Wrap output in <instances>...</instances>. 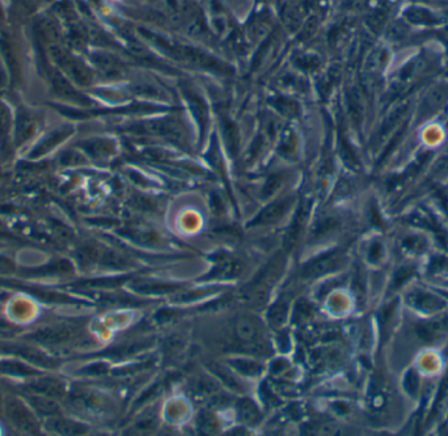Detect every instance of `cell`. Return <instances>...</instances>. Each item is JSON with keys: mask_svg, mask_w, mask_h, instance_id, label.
<instances>
[{"mask_svg": "<svg viewBox=\"0 0 448 436\" xmlns=\"http://www.w3.org/2000/svg\"><path fill=\"white\" fill-rule=\"evenodd\" d=\"M241 271V264L228 254H219L215 258V266L208 278H229L238 275Z\"/></svg>", "mask_w": 448, "mask_h": 436, "instance_id": "8992f818", "label": "cell"}, {"mask_svg": "<svg viewBox=\"0 0 448 436\" xmlns=\"http://www.w3.org/2000/svg\"><path fill=\"white\" fill-rule=\"evenodd\" d=\"M53 58L58 62V65L62 67L71 79L80 85H88L92 82V75L89 70L85 67L83 63L74 59L72 56H67L60 49H53Z\"/></svg>", "mask_w": 448, "mask_h": 436, "instance_id": "7a4b0ae2", "label": "cell"}, {"mask_svg": "<svg viewBox=\"0 0 448 436\" xmlns=\"http://www.w3.org/2000/svg\"><path fill=\"white\" fill-rule=\"evenodd\" d=\"M8 128H10V113L3 104H0V137H1V139L5 138Z\"/></svg>", "mask_w": 448, "mask_h": 436, "instance_id": "d6986e66", "label": "cell"}, {"mask_svg": "<svg viewBox=\"0 0 448 436\" xmlns=\"http://www.w3.org/2000/svg\"><path fill=\"white\" fill-rule=\"evenodd\" d=\"M93 62L98 70L101 71L107 78L115 79V78H121L125 73L124 66L114 56L108 54H96L93 56Z\"/></svg>", "mask_w": 448, "mask_h": 436, "instance_id": "9c48e42d", "label": "cell"}, {"mask_svg": "<svg viewBox=\"0 0 448 436\" xmlns=\"http://www.w3.org/2000/svg\"><path fill=\"white\" fill-rule=\"evenodd\" d=\"M3 85V73H1V71H0V87Z\"/></svg>", "mask_w": 448, "mask_h": 436, "instance_id": "484cf974", "label": "cell"}, {"mask_svg": "<svg viewBox=\"0 0 448 436\" xmlns=\"http://www.w3.org/2000/svg\"><path fill=\"white\" fill-rule=\"evenodd\" d=\"M189 99H190V102H192V108L194 109V113H196L197 118L201 121L202 125H206V122H208V112H206L205 104L202 102V100L197 97V96L189 95Z\"/></svg>", "mask_w": 448, "mask_h": 436, "instance_id": "2e32d148", "label": "cell"}, {"mask_svg": "<svg viewBox=\"0 0 448 436\" xmlns=\"http://www.w3.org/2000/svg\"><path fill=\"white\" fill-rule=\"evenodd\" d=\"M412 273H410V268H401L399 273H397V275H396V281H394V284L396 286H400V284H403V282L405 281L406 278H409V275H410Z\"/></svg>", "mask_w": 448, "mask_h": 436, "instance_id": "d4e9b609", "label": "cell"}, {"mask_svg": "<svg viewBox=\"0 0 448 436\" xmlns=\"http://www.w3.org/2000/svg\"><path fill=\"white\" fill-rule=\"evenodd\" d=\"M277 108L280 109V112L284 113V114H289V115H294L298 113V106L296 104L290 101V100H280L277 101Z\"/></svg>", "mask_w": 448, "mask_h": 436, "instance_id": "7402d4cb", "label": "cell"}, {"mask_svg": "<svg viewBox=\"0 0 448 436\" xmlns=\"http://www.w3.org/2000/svg\"><path fill=\"white\" fill-rule=\"evenodd\" d=\"M293 203H294V198L291 197L283 198L277 202H273L271 205L267 206V209H264L262 211L260 212V215L254 219L252 225H270V223L280 220V218L284 215V212L291 207Z\"/></svg>", "mask_w": 448, "mask_h": 436, "instance_id": "5b68a950", "label": "cell"}, {"mask_svg": "<svg viewBox=\"0 0 448 436\" xmlns=\"http://www.w3.org/2000/svg\"><path fill=\"white\" fill-rule=\"evenodd\" d=\"M295 138L293 135H286L283 138V141L280 143V152H283L284 155H290L295 151Z\"/></svg>", "mask_w": 448, "mask_h": 436, "instance_id": "603a6c76", "label": "cell"}, {"mask_svg": "<svg viewBox=\"0 0 448 436\" xmlns=\"http://www.w3.org/2000/svg\"><path fill=\"white\" fill-rule=\"evenodd\" d=\"M342 264H344V255L341 252L336 251V252L322 254L319 258L312 260L303 268L302 273L304 278L312 279L335 271L337 268H341Z\"/></svg>", "mask_w": 448, "mask_h": 436, "instance_id": "3957f363", "label": "cell"}, {"mask_svg": "<svg viewBox=\"0 0 448 436\" xmlns=\"http://www.w3.org/2000/svg\"><path fill=\"white\" fill-rule=\"evenodd\" d=\"M414 304H417L421 308L425 310H438L443 306V303L436 299L435 296L425 294V295L414 296Z\"/></svg>", "mask_w": 448, "mask_h": 436, "instance_id": "9a60e30c", "label": "cell"}, {"mask_svg": "<svg viewBox=\"0 0 448 436\" xmlns=\"http://www.w3.org/2000/svg\"><path fill=\"white\" fill-rule=\"evenodd\" d=\"M287 310H289V304L287 301L284 300H280L271 310H270V313H269V321L270 324L276 328H280V325L284 323L286 320V314H287Z\"/></svg>", "mask_w": 448, "mask_h": 436, "instance_id": "4fadbf2b", "label": "cell"}, {"mask_svg": "<svg viewBox=\"0 0 448 436\" xmlns=\"http://www.w3.org/2000/svg\"><path fill=\"white\" fill-rule=\"evenodd\" d=\"M224 139H225V144H227V148H228L229 154L232 156H236L238 150V128L234 124L225 122V125H224Z\"/></svg>", "mask_w": 448, "mask_h": 436, "instance_id": "7c38bea8", "label": "cell"}, {"mask_svg": "<svg viewBox=\"0 0 448 436\" xmlns=\"http://www.w3.org/2000/svg\"><path fill=\"white\" fill-rule=\"evenodd\" d=\"M309 205L307 202L302 203L300 207H299V211L296 214L295 216L294 222L293 225L290 227L287 235H286V239H284V246L287 251H291L294 248L296 241L300 238L302 232H303V228L306 225V220L309 218Z\"/></svg>", "mask_w": 448, "mask_h": 436, "instance_id": "ba28073f", "label": "cell"}, {"mask_svg": "<svg viewBox=\"0 0 448 436\" xmlns=\"http://www.w3.org/2000/svg\"><path fill=\"white\" fill-rule=\"evenodd\" d=\"M234 365L244 375H258L261 371V367L249 360H236Z\"/></svg>", "mask_w": 448, "mask_h": 436, "instance_id": "e0dca14e", "label": "cell"}, {"mask_svg": "<svg viewBox=\"0 0 448 436\" xmlns=\"http://www.w3.org/2000/svg\"><path fill=\"white\" fill-rule=\"evenodd\" d=\"M211 371L221 379V380L224 381V384L232 389H238V391H241V385L238 384V381L228 372L225 371L223 367L218 366V365H211Z\"/></svg>", "mask_w": 448, "mask_h": 436, "instance_id": "5bb4252c", "label": "cell"}, {"mask_svg": "<svg viewBox=\"0 0 448 436\" xmlns=\"http://www.w3.org/2000/svg\"><path fill=\"white\" fill-rule=\"evenodd\" d=\"M282 270V261H271L267 268L257 277V279L253 282L245 292V297L252 303H264L267 300L271 282L277 278Z\"/></svg>", "mask_w": 448, "mask_h": 436, "instance_id": "6da1fadb", "label": "cell"}, {"mask_svg": "<svg viewBox=\"0 0 448 436\" xmlns=\"http://www.w3.org/2000/svg\"><path fill=\"white\" fill-rule=\"evenodd\" d=\"M177 288H180L179 284L159 283V282H147L135 287V290L142 294H168V292H173Z\"/></svg>", "mask_w": 448, "mask_h": 436, "instance_id": "8fae6325", "label": "cell"}, {"mask_svg": "<svg viewBox=\"0 0 448 436\" xmlns=\"http://www.w3.org/2000/svg\"><path fill=\"white\" fill-rule=\"evenodd\" d=\"M282 183H283V177L280 174L270 177L265 185V189H264V197H271L280 189Z\"/></svg>", "mask_w": 448, "mask_h": 436, "instance_id": "ac0fdd59", "label": "cell"}, {"mask_svg": "<svg viewBox=\"0 0 448 436\" xmlns=\"http://www.w3.org/2000/svg\"><path fill=\"white\" fill-rule=\"evenodd\" d=\"M418 387V380H417V376L413 371H410L407 375H406V389L410 392L412 394H414L416 389Z\"/></svg>", "mask_w": 448, "mask_h": 436, "instance_id": "cb8c5ba5", "label": "cell"}, {"mask_svg": "<svg viewBox=\"0 0 448 436\" xmlns=\"http://www.w3.org/2000/svg\"><path fill=\"white\" fill-rule=\"evenodd\" d=\"M8 417L20 430H25V431L37 430V422L30 414V411L24 405L16 401L11 402L8 406Z\"/></svg>", "mask_w": 448, "mask_h": 436, "instance_id": "52a82bcc", "label": "cell"}, {"mask_svg": "<svg viewBox=\"0 0 448 436\" xmlns=\"http://www.w3.org/2000/svg\"><path fill=\"white\" fill-rule=\"evenodd\" d=\"M333 220L332 219H325L320 222L319 225H316L312 229V238H320L324 233H326L328 231H331L333 228Z\"/></svg>", "mask_w": 448, "mask_h": 436, "instance_id": "44dd1931", "label": "cell"}, {"mask_svg": "<svg viewBox=\"0 0 448 436\" xmlns=\"http://www.w3.org/2000/svg\"><path fill=\"white\" fill-rule=\"evenodd\" d=\"M33 127H34V122H33V119L30 118V117H21V121H20V124H19V135L21 137V138H28L29 135L32 134V130H33ZM19 137V138H20Z\"/></svg>", "mask_w": 448, "mask_h": 436, "instance_id": "ffe728a7", "label": "cell"}, {"mask_svg": "<svg viewBox=\"0 0 448 436\" xmlns=\"http://www.w3.org/2000/svg\"><path fill=\"white\" fill-rule=\"evenodd\" d=\"M238 413L240 420L247 424H256L261 420V414L258 409L251 400L240 401L238 405Z\"/></svg>", "mask_w": 448, "mask_h": 436, "instance_id": "30bf717a", "label": "cell"}, {"mask_svg": "<svg viewBox=\"0 0 448 436\" xmlns=\"http://www.w3.org/2000/svg\"><path fill=\"white\" fill-rule=\"evenodd\" d=\"M235 334L244 343H258L262 336V325L251 316H241L235 323Z\"/></svg>", "mask_w": 448, "mask_h": 436, "instance_id": "277c9868", "label": "cell"}]
</instances>
